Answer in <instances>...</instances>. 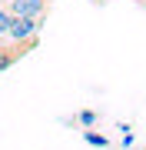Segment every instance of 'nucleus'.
I'll return each mask as SVG.
<instances>
[{"label":"nucleus","mask_w":146,"mask_h":150,"mask_svg":"<svg viewBox=\"0 0 146 150\" xmlns=\"http://www.w3.org/2000/svg\"><path fill=\"white\" fill-rule=\"evenodd\" d=\"M40 27L43 20H27V17H10V27H7V40L10 43H33L40 40Z\"/></svg>","instance_id":"1"},{"label":"nucleus","mask_w":146,"mask_h":150,"mask_svg":"<svg viewBox=\"0 0 146 150\" xmlns=\"http://www.w3.org/2000/svg\"><path fill=\"white\" fill-rule=\"evenodd\" d=\"M3 7L10 17H27V20H43L50 13V0H7Z\"/></svg>","instance_id":"2"},{"label":"nucleus","mask_w":146,"mask_h":150,"mask_svg":"<svg viewBox=\"0 0 146 150\" xmlns=\"http://www.w3.org/2000/svg\"><path fill=\"white\" fill-rule=\"evenodd\" d=\"M83 140H87V144H93V147H100V150L110 144V140L103 137V134H96V130H87V134H83Z\"/></svg>","instance_id":"3"},{"label":"nucleus","mask_w":146,"mask_h":150,"mask_svg":"<svg viewBox=\"0 0 146 150\" xmlns=\"http://www.w3.org/2000/svg\"><path fill=\"white\" fill-rule=\"evenodd\" d=\"M7 27H10V13H7V7L0 4V37H7Z\"/></svg>","instance_id":"4"},{"label":"nucleus","mask_w":146,"mask_h":150,"mask_svg":"<svg viewBox=\"0 0 146 150\" xmlns=\"http://www.w3.org/2000/svg\"><path fill=\"white\" fill-rule=\"evenodd\" d=\"M80 123H83V127H93V123H96V110H83L80 113Z\"/></svg>","instance_id":"5"},{"label":"nucleus","mask_w":146,"mask_h":150,"mask_svg":"<svg viewBox=\"0 0 146 150\" xmlns=\"http://www.w3.org/2000/svg\"><path fill=\"white\" fill-rule=\"evenodd\" d=\"M93 4H103V0H93Z\"/></svg>","instance_id":"6"}]
</instances>
